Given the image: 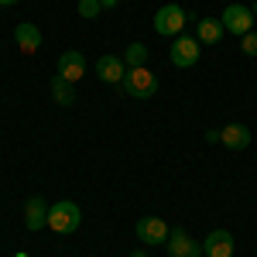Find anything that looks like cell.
Segmentation results:
<instances>
[{"mask_svg": "<svg viewBox=\"0 0 257 257\" xmlns=\"http://www.w3.org/2000/svg\"><path fill=\"white\" fill-rule=\"evenodd\" d=\"M223 35H226V28H223V21H219V18H202L196 24L199 45H219V41H223Z\"/></svg>", "mask_w": 257, "mask_h": 257, "instance_id": "obj_13", "label": "cell"}, {"mask_svg": "<svg viewBox=\"0 0 257 257\" xmlns=\"http://www.w3.org/2000/svg\"><path fill=\"white\" fill-rule=\"evenodd\" d=\"M219 141H223L230 151H243V148L250 144V131H247L243 123H230V127L219 131Z\"/></svg>", "mask_w": 257, "mask_h": 257, "instance_id": "obj_14", "label": "cell"}, {"mask_svg": "<svg viewBox=\"0 0 257 257\" xmlns=\"http://www.w3.org/2000/svg\"><path fill=\"white\" fill-rule=\"evenodd\" d=\"M123 93L134 99H151L158 93V76L148 69V65H141V69H127V76H123Z\"/></svg>", "mask_w": 257, "mask_h": 257, "instance_id": "obj_1", "label": "cell"}, {"mask_svg": "<svg viewBox=\"0 0 257 257\" xmlns=\"http://www.w3.org/2000/svg\"><path fill=\"white\" fill-rule=\"evenodd\" d=\"M199 52H202L199 38H185V35H178V38L172 41L168 59H172V65H175V69H192V65L199 62Z\"/></svg>", "mask_w": 257, "mask_h": 257, "instance_id": "obj_4", "label": "cell"}, {"mask_svg": "<svg viewBox=\"0 0 257 257\" xmlns=\"http://www.w3.org/2000/svg\"><path fill=\"white\" fill-rule=\"evenodd\" d=\"M123 65H127V69H141V65H148V45H144V41H131L127 52H123Z\"/></svg>", "mask_w": 257, "mask_h": 257, "instance_id": "obj_16", "label": "cell"}, {"mask_svg": "<svg viewBox=\"0 0 257 257\" xmlns=\"http://www.w3.org/2000/svg\"><path fill=\"white\" fill-rule=\"evenodd\" d=\"M82 223V213L76 202H69V199H62V202H55L52 209H48V230H55V233H76Z\"/></svg>", "mask_w": 257, "mask_h": 257, "instance_id": "obj_2", "label": "cell"}, {"mask_svg": "<svg viewBox=\"0 0 257 257\" xmlns=\"http://www.w3.org/2000/svg\"><path fill=\"white\" fill-rule=\"evenodd\" d=\"M52 99H55L59 106H72V103H76V89H72V82L62 79V76H55V79H52Z\"/></svg>", "mask_w": 257, "mask_h": 257, "instance_id": "obj_15", "label": "cell"}, {"mask_svg": "<svg viewBox=\"0 0 257 257\" xmlns=\"http://www.w3.org/2000/svg\"><path fill=\"white\" fill-rule=\"evenodd\" d=\"M240 48H243V55H250V59H254V55H257V31H247L243 41H240Z\"/></svg>", "mask_w": 257, "mask_h": 257, "instance_id": "obj_18", "label": "cell"}, {"mask_svg": "<svg viewBox=\"0 0 257 257\" xmlns=\"http://www.w3.org/2000/svg\"><path fill=\"white\" fill-rule=\"evenodd\" d=\"M233 250H237V243L230 237V230H213L202 240V254L206 257H233Z\"/></svg>", "mask_w": 257, "mask_h": 257, "instance_id": "obj_9", "label": "cell"}, {"mask_svg": "<svg viewBox=\"0 0 257 257\" xmlns=\"http://www.w3.org/2000/svg\"><path fill=\"white\" fill-rule=\"evenodd\" d=\"M96 76L103 82H123V76H127V65H123V59H117V55H99L96 59Z\"/></svg>", "mask_w": 257, "mask_h": 257, "instance_id": "obj_11", "label": "cell"}, {"mask_svg": "<svg viewBox=\"0 0 257 257\" xmlns=\"http://www.w3.org/2000/svg\"><path fill=\"white\" fill-rule=\"evenodd\" d=\"M165 247H168V257H202V247H199L182 226H175V230L168 233V243H165Z\"/></svg>", "mask_w": 257, "mask_h": 257, "instance_id": "obj_7", "label": "cell"}, {"mask_svg": "<svg viewBox=\"0 0 257 257\" xmlns=\"http://www.w3.org/2000/svg\"><path fill=\"white\" fill-rule=\"evenodd\" d=\"M48 209H52V206L41 196H31L24 202V226H28L31 233H38L41 226H48Z\"/></svg>", "mask_w": 257, "mask_h": 257, "instance_id": "obj_10", "label": "cell"}, {"mask_svg": "<svg viewBox=\"0 0 257 257\" xmlns=\"http://www.w3.org/2000/svg\"><path fill=\"white\" fill-rule=\"evenodd\" d=\"M14 41H18V48L24 55H35L41 48V31L31 24V21H21L18 28H14Z\"/></svg>", "mask_w": 257, "mask_h": 257, "instance_id": "obj_12", "label": "cell"}, {"mask_svg": "<svg viewBox=\"0 0 257 257\" xmlns=\"http://www.w3.org/2000/svg\"><path fill=\"white\" fill-rule=\"evenodd\" d=\"M0 4H7V7H11V4H18V0H0Z\"/></svg>", "mask_w": 257, "mask_h": 257, "instance_id": "obj_21", "label": "cell"}, {"mask_svg": "<svg viewBox=\"0 0 257 257\" xmlns=\"http://www.w3.org/2000/svg\"><path fill=\"white\" fill-rule=\"evenodd\" d=\"M223 28L230 31V35H247V31H254V11L250 7H243V4H230L226 11H223Z\"/></svg>", "mask_w": 257, "mask_h": 257, "instance_id": "obj_5", "label": "cell"}, {"mask_svg": "<svg viewBox=\"0 0 257 257\" xmlns=\"http://www.w3.org/2000/svg\"><path fill=\"white\" fill-rule=\"evenodd\" d=\"M99 11H103V4H99V0H79V14H82L86 21H93Z\"/></svg>", "mask_w": 257, "mask_h": 257, "instance_id": "obj_17", "label": "cell"}, {"mask_svg": "<svg viewBox=\"0 0 257 257\" xmlns=\"http://www.w3.org/2000/svg\"><path fill=\"white\" fill-rule=\"evenodd\" d=\"M18 257H28V254H18Z\"/></svg>", "mask_w": 257, "mask_h": 257, "instance_id": "obj_22", "label": "cell"}, {"mask_svg": "<svg viewBox=\"0 0 257 257\" xmlns=\"http://www.w3.org/2000/svg\"><path fill=\"white\" fill-rule=\"evenodd\" d=\"M185 21H192L178 4H165L158 14H155V31L165 35V38H178L182 35V28H185Z\"/></svg>", "mask_w": 257, "mask_h": 257, "instance_id": "obj_3", "label": "cell"}, {"mask_svg": "<svg viewBox=\"0 0 257 257\" xmlns=\"http://www.w3.org/2000/svg\"><path fill=\"white\" fill-rule=\"evenodd\" d=\"M168 223L158 216H144L138 223V240L144 243V247H161V243H168Z\"/></svg>", "mask_w": 257, "mask_h": 257, "instance_id": "obj_6", "label": "cell"}, {"mask_svg": "<svg viewBox=\"0 0 257 257\" xmlns=\"http://www.w3.org/2000/svg\"><path fill=\"white\" fill-rule=\"evenodd\" d=\"M131 257H148V250H134V254H131Z\"/></svg>", "mask_w": 257, "mask_h": 257, "instance_id": "obj_20", "label": "cell"}, {"mask_svg": "<svg viewBox=\"0 0 257 257\" xmlns=\"http://www.w3.org/2000/svg\"><path fill=\"white\" fill-rule=\"evenodd\" d=\"M59 76L69 82H79L86 76V55H82L79 48H69V52L59 55Z\"/></svg>", "mask_w": 257, "mask_h": 257, "instance_id": "obj_8", "label": "cell"}, {"mask_svg": "<svg viewBox=\"0 0 257 257\" xmlns=\"http://www.w3.org/2000/svg\"><path fill=\"white\" fill-rule=\"evenodd\" d=\"M99 4H103V7H117L120 0H99Z\"/></svg>", "mask_w": 257, "mask_h": 257, "instance_id": "obj_19", "label": "cell"}, {"mask_svg": "<svg viewBox=\"0 0 257 257\" xmlns=\"http://www.w3.org/2000/svg\"><path fill=\"white\" fill-rule=\"evenodd\" d=\"M254 28H257V18H254Z\"/></svg>", "mask_w": 257, "mask_h": 257, "instance_id": "obj_23", "label": "cell"}]
</instances>
